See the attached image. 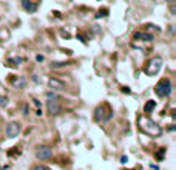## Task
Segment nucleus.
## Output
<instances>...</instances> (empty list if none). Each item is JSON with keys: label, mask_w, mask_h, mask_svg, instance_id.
<instances>
[{"label": "nucleus", "mask_w": 176, "mask_h": 170, "mask_svg": "<svg viewBox=\"0 0 176 170\" xmlns=\"http://www.w3.org/2000/svg\"><path fill=\"white\" fill-rule=\"evenodd\" d=\"M22 6H23L25 11H28V13H36L37 11V5L32 3L31 0H22Z\"/></svg>", "instance_id": "8"}, {"label": "nucleus", "mask_w": 176, "mask_h": 170, "mask_svg": "<svg viewBox=\"0 0 176 170\" xmlns=\"http://www.w3.org/2000/svg\"><path fill=\"white\" fill-rule=\"evenodd\" d=\"M48 85H49V88L51 90H56V91H62V90H65V84L62 80H59V79H56V78H51L48 80Z\"/></svg>", "instance_id": "7"}, {"label": "nucleus", "mask_w": 176, "mask_h": 170, "mask_svg": "<svg viewBox=\"0 0 176 170\" xmlns=\"http://www.w3.org/2000/svg\"><path fill=\"white\" fill-rule=\"evenodd\" d=\"M46 110L51 116H57V114L62 111V107L59 104V99H48L46 101Z\"/></svg>", "instance_id": "6"}, {"label": "nucleus", "mask_w": 176, "mask_h": 170, "mask_svg": "<svg viewBox=\"0 0 176 170\" xmlns=\"http://www.w3.org/2000/svg\"><path fill=\"white\" fill-rule=\"evenodd\" d=\"M170 13L175 14V5H173V3H172V6H170Z\"/></svg>", "instance_id": "16"}, {"label": "nucleus", "mask_w": 176, "mask_h": 170, "mask_svg": "<svg viewBox=\"0 0 176 170\" xmlns=\"http://www.w3.org/2000/svg\"><path fill=\"white\" fill-rule=\"evenodd\" d=\"M8 104V99L5 96H0V107H5Z\"/></svg>", "instance_id": "14"}, {"label": "nucleus", "mask_w": 176, "mask_h": 170, "mask_svg": "<svg viewBox=\"0 0 176 170\" xmlns=\"http://www.w3.org/2000/svg\"><path fill=\"white\" fill-rule=\"evenodd\" d=\"M134 39H137V40H153V36L148 34V32H136Z\"/></svg>", "instance_id": "9"}, {"label": "nucleus", "mask_w": 176, "mask_h": 170, "mask_svg": "<svg viewBox=\"0 0 176 170\" xmlns=\"http://www.w3.org/2000/svg\"><path fill=\"white\" fill-rule=\"evenodd\" d=\"M155 91H156V95L159 97H168L170 95H172V91H173L172 80H170L168 78L161 79V80L158 82V85L155 87Z\"/></svg>", "instance_id": "2"}, {"label": "nucleus", "mask_w": 176, "mask_h": 170, "mask_svg": "<svg viewBox=\"0 0 176 170\" xmlns=\"http://www.w3.org/2000/svg\"><path fill=\"white\" fill-rule=\"evenodd\" d=\"M155 107H156V102H155V101H148V102L145 104V107H144V113L153 111V110H155Z\"/></svg>", "instance_id": "10"}, {"label": "nucleus", "mask_w": 176, "mask_h": 170, "mask_svg": "<svg viewBox=\"0 0 176 170\" xmlns=\"http://www.w3.org/2000/svg\"><path fill=\"white\" fill-rule=\"evenodd\" d=\"M22 131V125L19 122H9L6 127H5V133H6V138L13 139V138H17Z\"/></svg>", "instance_id": "4"}, {"label": "nucleus", "mask_w": 176, "mask_h": 170, "mask_svg": "<svg viewBox=\"0 0 176 170\" xmlns=\"http://www.w3.org/2000/svg\"><path fill=\"white\" fill-rule=\"evenodd\" d=\"M36 156H37V159H42V161L49 159L53 156V149L49 145H40L36 150Z\"/></svg>", "instance_id": "5"}, {"label": "nucleus", "mask_w": 176, "mask_h": 170, "mask_svg": "<svg viewBox=\"0 0 176 170\" xmlns=\"http://www.w3.org/2000/svg\"><path fill=\"white\" fill-rule=\"evenodd\" d=\"M137 124H139V128L144 131L145 135L151 136V138L162 135V128L159 127L155 121L148 119V118H145V116H139V119H137Z\"/></svg>", "instance_id": "1"}, {"label": "nucleus", "mask_w": 176, "mask_h": 170, "mask_svg": "<svg viewBox=\"0 0 176 170\" xmlns=\"http://www.w3.org/2000/svg\"><path fill=\"white\" fill-rule=\"evenodd\" d=\"M36 59H37V62H42V60H43V56H40V54H37V56H36Z\"/></svg>", "instance_id": "15"}, {"label": "nucleus", "mask_w": 176, "mask_h": 170, "mask_svg": "<svg viewBox=\"0 0 176 170\" xmlns=\"http://www.w3.org/2000/svg\"><path fill=\"white\" fill-rule=\"evenodd\" d=\"M32 170H49L46 166H43V164H37V166L32 167Z\"/></svg>", "instance_id": "13"}, {"label": "nucleus", "mask_w": 176, "mask_h": 170, "mask_svg": "<svg viewBox=\"0 0 176 170\" xmlns=\"http://www.w3.org/2000/svg\"><path fill=\"white\" fill-rule=\"evenodd\" d=\"M161 68H162V57L156 56V57H153L150 62L147 63L145 73L148 76H155V74H158L159 71H161Z\"/></svg>", "instance_id": "3"}, {"label": "nucleus", "mask_w": 176, "mask_h": 170, "mask_svg": "<svg viewBox=\"0 0 176 170\" xmlns=\"http://www.w3.org/2000/svg\"><path fill=\"white\" fill-rule=\"evenodd\" d=\"M46 99H59V96L54 91H48L46 93Z\"/></svg>", "instance_id": "12"}, {"label": "nucleus", "mask_w": 176, "mask_h": 170, "mask_svg": "<svg viewBox=\"0 0 176 170\" xmlns=\"http://www.w3.org/2000/svg\"><path fill=\"white\" fill-rule=\"evenodd\" d=\"M14 85H15V88H23V87H25V79H19V80H15V82H14Z\"/></svg>", "instance_id": "11"}, {"label": "nucleus", "mask_w": 176, "mask_h": 170, "mask_svg": "<svg viewBox=\"0 0 176 170\" xmlns=\"http://www.w3.org/2000/svg\"><path fill=\"white\" fill-rule=\"evenodd\" d=\"M168 2H170V3H173V2H175V0H168Z\"/></svg>", "instance_id": "17"}]
</instances>
